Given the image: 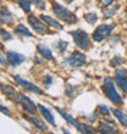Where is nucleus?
Returning <instances> with one entry per match:
<instances>
[{
	"mask_svg": "<svg viewBox=\"0 0 127 134\" xmlns=\"http://www.w3.org/2000/svg\"><path fill=\"white\" fill-rule=\"evenodd\" d=\"M53 11H54V14L56 15L61 21H65L66 23H75L76 20H77L76 16H75L72 12H70L66 7L61 6L60 4L55 3V1L53 3Z\"/></svg>",
	"mask_w": 127,
	"mask_h": 134,
	"instance_id": "nucleus-1",
	"label": "nucleus"
},
{
	"mask_svg": "<svg viewBox=\"0 0 127 134\" xmlns=\"http://www.w3.org/2000/svg\"><path fill=\"white\" fill-rule=\"evenodd\" d=\"M103 89H104V93L105 95L109 98L114 104H120L121 98L119 95V93L115 90V87H114V83L110 78H105L104 79V83H103Z\"/></svg>",
	"mask_w": 127,
	"mask_h": 134,
	"instance_id": "nucleus-2",
	"label": "nucleus"
},
{
	"mask_svg": "<svg viewBox=\"0 0 127 134\" xmlns=\"http://www.w3.org/2000/svg\"><path fill=\"white\" fill-rule=\"evenodd\" d=\"M71 35H72V38H73V42L75 44L82 50H86L88 49L89 46V37L88 34L84 32V31H82V29H77V31H73V32H71Z\"/></svg>",
	"mask_w": 127,
	"mask_h": 134,
	"instance_id": "nucleus-3",
	"label": "nucleus"
},
{
	"mask_svg": "<svg viewBox=\"0 0 127 134\" xmlns=\"http://www.w3.org/2000/svg\"><path fill=\"white\" fill-rule=\"evenodd\" d=\"M57 110V112L60 113L61 116L65 118V120L68 122V123H71L72 126H75V127L77 128L80 132H82V133H93V129L91 127H88V126H86V124H81V123H78L77 121L75 120V118H72V117L70 116V115H67L66 112H64L61 109H59V107H56Z\"/></svg>",
	"mask_w": 127,
	"mask_h": 134,
	"instance_id": "nucleus-4",
	"label": "nucleus"
},
{
	"mask_svg": "<svg viewBox=\"0 0 127 134\" xmlns=\"http://www.w3.org/2000/svg\"><path fill=\"white\" fill-rule=\"evenodd\" d=\"M114 29V26H110V25H100L99 27H97V29L94 31L93 33V39L95 42H100L103 39L108 38L111 32Z\"/></svg>",
	"mask_w": 127,
	"mask_h": 134,
	"instance_id": "nucleus-5",
	"label": "nucleus"
},
{
	"mask_svg": "<svg viewBox=\"0 0 127 134\" xmlns=\"http://www.w3.org/2000/svg\"><path fill=\"white\" fill-rule=\"evenodd\" d=\"M16 101L20 104V105L23 107L25 111H27L28 113H34L37 110H35V105L34 102L32 101L29 98L25 95V94H21V93H18L17 96H16Z\"/></svg>",
	"mask_w": 127,
	"mask_h": 134,
	"instance_id": "nucleus-6",
	"label": "nucleus"
},
{
	"mask_svg": "<svg viewBox=\"0 0 127 134\" xmlns=\"http://www.w3.org/2000/svg\"><path fill=\"white\" fill-rule=\"evenodd\" d=\"M65 61L72 67H81L86 64V56L80 51H75L70 56H67Z\"/></svg>",
	"mask_w": 127,
	"mask_h": 134,
	"instance_id": "nucleus-7",
	"label": "nucleus"
},
{
	"mask_svg": "<svg viewBox=\"0 0 127 134\" xmlns=\"http://www.w3.org/2000/svg\"><path fill=\"white\" fill-rule=\"evenodd\" d=\"M15 81L17 82L18 85H21L22 88H25V90H28V92H32V93H37V94H42V90L37 87V85L32 84V83H29V82H27L26 79H23V78H21L20 76H15Z\"/></svg>",
	"mask_w": 127,
	"mask_h": 134,
	"instance_id": "nucleus-8",
	"label": "nucleus"
},
{
	"mask_svg": "<svg viewBox=\"0 0 127 134\" xmlns=\"http://www.w3.org/2000/svg\"><path fill=\"white\" fill-rule=\"evenodd\" d=\"M28 22H29V25L32 26V28L34 29L35 32H38V33H45L46 31H48V27H46L45 25V22L44 21H39L38 18L35 17V16H28Z\"/></svg>",
	"mask_w": 127,
	"mask_h": 134,
	"instance_id": "nucleus-9",
	"label": "nucleus"
},
{
	"mask_svg": "<svg viewBox=\"0 0 127 134\" xmlns=\"http://www.w3.org/2000/svg\"><path fill=\"white\" fill-rule=\"evenodd\" d=\"M7 61H9L12 66H17V65L22 64V62L25 61V56L18 53L9 51V53H7Z\"/></svg>",
	"mask_w": 127,
	"mask_h": 134,
	"instance_id": "nucleus-10",
	"label": "nucleus"
},
{
	"mask_svg": "<svg viewBox=\"0 0 127 134\" xmlns=\"http://www.w3.org/2000/svg\"><path fill=\"white\" fill-rule=\"evenodd\" d=\"M38 109H39V111H40V113L43 115V117H44V120H46L50 124L55 126V121H54V117H53V115H51V112H50L49 110L46 109V107H44L43 105H38Z\"/></svg>",
	"mask_w": 127,
	"mask_h": 134,
	"instance_id": "nucleus-11",
	"label": "nucleus"
},
{
	"mask_svg": "<svg viewBox=\"0 0 127 134\" xmlns=\"http://www.w3.org/2000/svg\"><path fill=\"white\" fill-rule=\"evenodd\" d=\"M98 131L100 133H116V129L110 122H102L99 124Z\"/></svg>",
	"mask_w": 127,
	"mask_h": 134,
	"instance_id": "nucleus-12",
	"label": "nucleus"
},
{
	"mask_svg": "<svg viewBox=\"0 0 127 134\" xmlns=\"http://www.w3.org/2000/svg\"><path fill=\"white\" fill-rule=\"evenodd\" d=\"M37 49H38L39 54H40L44 59H46V60H54V56H53V54H51V51H50V50L48 49L45 45L39 44V45L37 46Z\"/></svg>",
	"mask_w": 127,
	"mask_h": 134,
	"instance_id": "nucleus-13",
	"label": "nucleus"
},
{
	"mask_svg": "<svg viewBox=\"0 0 127 134\" xmlns=\"http://www.w3.org/2000/svg\"><path fill=\"white\" fill-rule=\"evenodd\" d=\"M40 18H42V21H44L46 25L50 26V27H54V28H56V29H62V26H61L59 22L55 21L54 18H51L50 16H44V15H42Z\"/></svg>",
	"mask_w": 127,
	"mask_h": 134,
	"instance_id": "nucleus-14",
	"label": "nucleus"
},
{
	"mask_svg": "<svg viewBox=\"0 0 127 134\" xmlns=\"http://www.w3.org/2000/svg\"><path fill=\"white\" fill-rule=\"evenodd\" d=\"M1 89H3V93L7 96V98H11V99L16 100V96H17V94L15 93V90H14V88H12V87H10V85L1 84Z\"/></svg>",
	"mask_w": 127,
	"mask_h": 134,
	"instance_id": "nucleus-15",
	"label": "nucleus"
},
{
	"mask_svg": "<svg viewBox=\"0 0 127 134\" xmlns=\"http://www.w3.org/2000/svg\"><path fill=\"white\" fill-rule=\"evenodd\" d=\"M27 120L31 122L32 124H34L35 127L38 128L39 131H42V132H45L48 128H46V126L44 123H43L40 120H38V118H34V117H27Z\"/></svg>",
	"mask_w": 127,
	"mask_h": 134,
	"instance_id": "nucleus-16",
	"label": "nucleus"
},
{
	"mask_svg": "<svg viewBox=\"0 0 127 134\" xmlns=\"http://www.w3.org/2000/svg\"><path fill=\"white\" fill-rule=\"evenodd\" d=\"M111 111H113V113L117 117V120L121 122V124L125 126V127H127V117H126V115H125L122 111H120V110H117V109H113Z\"/></svg>",
	"mask_w": 127,
	"mask_h": 134,
	"instance_id": "nucleus-17",
	"label": "nucleus"
},
{
	"mask_svg": "<svg viewBox=\"0 0 127 134\" xmlns=\"http://www.w3.org/2000/svg\"><path fill=\"white\" fill-rule=\"evenodd\" d=\"M15 33L16 34H21V35H26V37H32V33L29 32L28 29L26 28L23 25H20L15 28Z\"/></svg>",
	"mask_w": 127,
	"mask_h": 134,
	"instance_id": "nucleus-18",
	"label": "nucleus"
},
{
	"mask_svg": "<svg viewBox=\"0 0 127 134\" xmlns=\"http://www.w3.org/2000/svg\"><path fill=\"white\" fill-rule=\"evenodd\" d=\"M12 20V16L9 11L1 9V23H9Z\"/></svg>",
	"mask_w": 127,
	"mask_h": 134,
	"instance_id": "nucleus-19",
	"label": "nucleus"
},
{
	"mask_svg": "<svg viewBox=\"0 0 127 134\" xmlns=\"http://www.w3.org/2000/svg\"><path fill=\"white\" fill-rule=\"evenodd\" d=\"M115 82L120 87V89H122L125 93H127V78H115Z\"/></svg>",
	"mask_w": 127,
	"mask_h": 134,
	"instance_id": "nucleus-20",
	"label": "nucleus"
},
{
	"mask_svg": "<svg viewBox=\"0 0 127 134\" xmlns=\"http://www.w3.org/2000/svg\"><path fill=\"white\" fill-rule=\"evenodd\" d=\"M20 6L22 7V10H25L26 12H29L31 11V1L29 0H17Z\"/></svg>",
	"mask_w": 127,
	"mask_h": 134,
	"instance_id": "nucleus-21",
	"label": "nucleus"
},
{
	"mask_svg": "<svg viewBox=\"0 0 127 134\" xmlns=\"http://www.w3.org/2000/svg\"><path fill=\"white\" fill-rule=\"evenodd\" d=\"M84 18H86V21L88 22V23H94L95 21H97V15L95 14H93V12H91V14H87L84 16Z\"/></svg>",
	"mask_w": 127,
	"mask_h": 134,
	"instance_id": "nucleus-22",
	"label": "nucleus"
},
{
	"mask_svg": "<svg viewBox=\"0 0 127 134\" xmlns=\"http://www.w3.org/2000/svg\"><path fill=\"white\" fill-rule=\"evenodd\" d=\"M115 78H127V71L126 70H117L115 73Z\"/></svg>",
	"mask_w": 127,
	"mask_h": 134,
	"instance_id": "nucleus-23",
	"label": "nucleus"
},
{
	"mask_svg": "<svg viewBox=\"0 0 127 134\" xmlns=\"http://www.w3.org/2000/svg\"><path fill=\"white\" fill-rule=\"evenodd\" d=\"M66 48H67V43L62 42V40H59V43H57V49L60 50V51H64Z\"/></svg>",
	"mask_w": 127,
	"mask_h": 134,
	"instance_id": "nucleus-24",
	"label": "nucleus"
},
{
	"mask_svg": "<svg viewBox=\"0 0 127 134\" xmlns=\"http://www.w3.org/2000/svg\"><path fill=\"white\" fill-rule=\"evenodd\" d=\"M1 39H3V40H5V42H6V40H10V39H11V35L9 34L6 31L1 29Z\"/></svg>",
	"mask_w": 127,
	"mask_h": 134,
	"instance_id": "nucleus-25",
	"label": "nucleus"
},
{
	"mask_svg": "<svg viewBox=\"0 0 127 134\" xmlns=\"http://www.w3.org/2000/svg\"><path fill=\"white\" fill-rule=\"evenodd\" d=\"M99 110H100V112L104 113V115H109V110H108V107H106L105 105H99Z\"/></svg>",
	"mask_w": 127,
	"mask_h": 134,
	"instance_id": "nucleus-26",
	"label": "nucleus"
},
{
	"mask_svg": "<svg viewBox=\"0 0 127 134\" xmlns=\"http://www.w3.org/2000/svg\"><path fill=\"white\" fill-rule=\"evenodd\" d=\"M121 62H122V61H121V57H115V59H113V61H111V66H119Z\"/></svg>",
	"mask_w": 127,
	"mask_h": 134,
	"instance_id": "nucleus-27",
	"label": "nucleus"
},
{
	"mask_svg": "<svg viewBox=\"0 0 127 134\" xmlns=\"http://www.w3.org/2000/svg\"><path fill=\"white\" fill-rule=\"evenodd\" d=\"M51 82H53V79H51V77H50L49 74L44 76V84H45V85H50V84H51Z\"/></svg>",
	"mask_w": 127,
	"mask_h": 134,
	"instance_id": "nucleus-28",
	"label": "nucleus"
},
{
	"mask_svg": "<svg viewBox=\"0 0 127 134\" xmlns=\"http://www.w3.org/2000/svg\"><path fill=\"white\" fill-rule=\"evenodd\" d=\"M117 9H119V6H115L113 9V10H110V11H108V14H105V17H109V16H111V15L114 14V12H115V11L117 10Z\"/></svg>",
	"mask_w": 127,
	"mask_h": 134,
	"instance_id": "nucleus-29",
	"label": "nucleus"
},
{
	"mask_svg": "<svg viewBox=\"0 0 127 134\" xmlns=\"http://www.w3.org/2000/svg\"><path fill=\"white\" fill-rule=\"evenodd\" d=\"M111 3H113V0H104V3H103V6H109Z\"/></svg>",
	"mask_w": 127,
	"mask_h": 134,
	"instance_id": "nucleus-30",
	"label": "nucleus"
},
{
	"mask_svg": "<svg viewBox=\"0 0 127 134\" xmlns=\"http://www.w3.org/2000/svg\"><path fill=\"white\" fill-rule=\"evenodd\" d=\"M1 112H3V113H5V115H7V116L10 115V112L7 111V109H6V107H4V106H1Z\"/></svg>",
	"mask_w": 127,
	"mask_h": 134,
	"instance_id": "nucleus-31",
	"label": "nucleus"
},
{
	"mask_svg": "<svg viewBox=\"0 0 127 134\" xmlns=\"http://www.w3.org/2000/svg\"><path fill=\"white\" fill-rule=\"evenodd\" d=\"M68 1H71V0H68Z\"/></svg>",
	"mask_w": 127,
	"mask_h": 134,
	"instance_id": "nucleus-32",
	"label": "nucleus"
}]
</instances>
